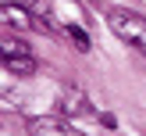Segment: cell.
Wrapping results in <instances>:
<instances>
[{"label": "cell", "instance_id": "6", "mask_svg": "<svg viewBox=\"0 0 146 136\" xmlns=\"http://www.w3.org/2000/svg\"><path fill=\"white\" fill-rule=\"evenodd\" d=\"M18 50H32V47L21 40H4V54H18Z\"/></svg>", "mask_w": 146, "mask_h": 136}, {"label": "cell", "instance_id": "4", "mask_svg": "<svg viewBox=\"0 0 146 136\" xmlns=\"http://www.w3.org/2000/svg\"><path fill=\"white\" fill-rule=\"evenodd\" d=\"M4 72L7 75H36V57L32 50H18V54H4Z\"/></svg>", "mask_w": 146, "mask_h": 136}, {"label": "cell", "instance_id": "3", "mask_svg": "<svg viewBox=\"0 0 146 136\" xmlns=\"http://www.w3.org/2000/svg\"><path fill=\"white\" fill-rule=\"evenodd\" d=\"M61 115H68V118H93V107H89V100H86V93L82 90H64L61 93Z\"/></svg>", "mask_w": 146, "mask_h": 136}, {"label": "cell", "instance_id": "2", "mask_svg": "<svg viewBox=\"0 0 146 136\" xmlns=\"http://www.w3.org/2000/svg\"><path fill=\"white\" fill-rule=\"evenodd\" d=\"M29 136H86L78 133L71 122L54 118V115H43V118H29Z\"/></svg>", "mask_w": 146, "mask_h": 136}, {"label": "cell", "instance_id": "5", "mask_svg": "<svg viewBox=\"0 0 146 136\" xmlns=\"http://www.w3.org/2000/svg\"><path fill=\"white\" fill-rule=\"evenodd\" d=\"M4 21L14 25V29H32V25H39V21H32V14H29L21 4H11V0H4Z\"/></svg>", "mask_w": 146, "mask_h": 136}, {"label": "cell", "instance_id": "1", "mask_svg": "<svg viewBox=\"0 0 146 136\" xmlns=\"http://www.w3.org/2000/svg\"><path fill=\"white\" fill-rule=\"evenodd\" d=\"M107 25H111V32L118 36L121 43H128L132 50H139L146 57V18L135 11H125V7H111L107 11Z\"/></svg>", "mask_w": 146, "mask_h": 136}]
</instances>
